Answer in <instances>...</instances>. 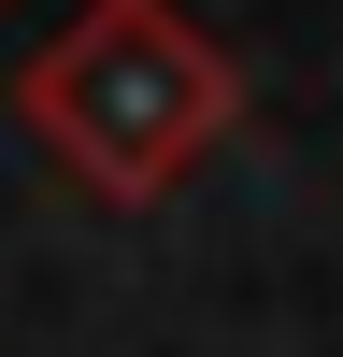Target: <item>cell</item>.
I'll use <instances>...</instances> for the list:
<instances>
[{
	"mask_svg": "<svg viewBox=\"0 0 343 357\" xmlns=\"http://www.w3.org/2000/svg\"><path fill=\"white\" fill-rule=\"evenodd\" d=\"M229 114H243V72H229V43L200 15H172V0H86V15L15 72V129L43 143L86 200H114V215H129V200H172L229 143Z\"/></svg>",
	"mask_w": 343,
	"mask_h": 357,
	"instance_id": "6da1fadb",
	"label": "cell"
}]
</instances>
